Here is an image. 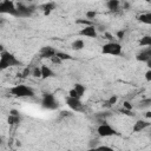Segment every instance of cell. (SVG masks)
<instances>
[{
    "label": "cell",
    "instance_id": "cell-29",
    "mask_svg": "<svg viewBox=\"0 0 151 151\" xmlns=\"http://www.w3.org/2000/svg\"><path fill=\"white\" fill-rule=\"evenodd\" d=\"M124 35H125V31L120 29V31H118V32H117V38H118L119 40H122V39L124 38Z\"/></svg>",
    "mask_w": 151,
    "mask_h": 151
},
{
    "label": "cell",
    "instance_id": "cell-16",
    "mask_svg": "<svg viewBox=\"0 0 151 151\" xmlns=\"http://www.w3.org/2000/svg\"><path fill=\"white\" fill-rule=\"evenodd\" d=\"M137 19H138V21H140V22H143V24L150 25V24H151V13L142 14V15H139Z\"/></svg>",
    "mask_w": 151,
    "mask_h": 151
},
{
    "label": "cell",
    "instance_id": "cell-36",
    "mask_svg": "<svg viewBox=\"0 0 151 151\" xmlns=\"http://www.w3.org/2000/svg\"><path fill=\"white\" fill-rule=\"evenodd\" d=\"M105 35H106V37H107V39H110V40H111V41H113V40H112V39H113V38H112V35H111V34H110V33H105Z\"/></svg>",
    "mask_w": 151,
    "mask_h": 151
},
{
    "label": "cell",
    "instance_id": "cell-25",
    "mask_svg": "<svg viewBox=\"0 0 151 151\" xmlns=\"http://www.w3.org/2000/svg\"><path fill=\"white\" fill-rule=\"evenodd\" d=\"M50 60H51V61H52L53 64H57V65L61 64V60H60V59H59V58H58V57H57L55 54H54L53 57H51V58H50Z\"/></svg>",
    "mask_w": 151,
    "mask_h": 151
},
{
    "label": "cell",
    "instance_id": "cell-38",
    "mask_svg": "<svg viewBox=\"0 0 151 151\" xmlns=\"http://www.w3.org/2000/svg\"><path fill=\"white\" fill-rule=\"evenodd\" d=\"M2 51H5V50H4V46H2V45H0V52H2Z\"/></svg>",
    "mask_w": 151,
    "mask_h": 151
},
{
    "label": "cell",
    "instance_id": "cell-24",
    "mask_svg": "<svg viewBox=\"0 0 151 151\" xmlns=\"http://www.w3.org/2000/svg\"><path fill=\"white\" fill-rule=\"evenodd\" d=\"M96 15H97V12H94V11H87L86 12V18L87 19H94Z\"/></svg>",
    "mask_w": 151,
    "mask_h": 151
},
{
    "label": "cell",
    "instance_id": "cell-27",
    "mask_svg": "<svg viewBox=\"0 0 151 151\" xmlns=\"http://www.w3.org/2000/svg\"><path fill=\"white\" fill-rule=\"evenodd\" d=\"M29 74H31V70H29L28 67H26V68L22 71V73H21V77H22V78H26V77H28Z\"/></svg>",
    "mask_w": 151,
    "mask_h": 151
},
{
    "label": "cell",
    "instance_id": "cell-1",
    "mask_svg": "<svg viewBox=\"0 0 151 151\" xmlns=\"http://www.w3.org/2000/svg\"><path fill=\"white\" fill-rule=\"evenodd\" d=\"M19 65H21V63L15 58L14 54L9 53L8 51L0 52V71H4L8 67L19 66Z\"/></svg>",
    "mask_w": 151,
    "mask_h": 151
},
{
    "label": "cell",
    "instance_id": "cell-12",
    "mask_svg": "<svg viewBox=\"0 0 151 151\" xmlns=\"http://www.w3.org/2000/svg\"><path fill=\"white\" fill-rule=\"evenodd\" d=\"M55 7H57V5H55L54 2H52V1L45 2V4H42V5L40 6V8H41L44 15H50V14L55 9Z\"/></svg>",
    "mask_w": 151,
    "mask_h": 151
},
{
    "label": "cell",
    "instance_id": "cell-40",
    "mask_svg": "<svg viewBox=\"0 0 151 151\" xmlns=\"http://www.w3.org/2000/svg\"><path fill=\"white\" fill-rule=\"evenodd\" d=\"M1 142H2V139H1V137H0V144H1Z\"/></svg>",
    "mask_w": 151,
    "mask_h": 151
},
{
    "label": "cell",
    "instance_id": "cell-5",
    "mask_svg": "<svg viewBox=\"0 0 151 151\" xmlns=\"http://www.w3.org/2000/svg\"><path fill=\"white\" fill-rule=\"evenodd\" d=\"M97 132H98V136L99 137H111V136H117L118 134V132L116 131V129H113L106 122L99 124V126L97 127Z\"/></svg>",
    "mask_w": 151,
    "mask_h": 151
},
{
    "label": "cell",
    "instance_id": "cell-3",
    "mask_svg": "<svg viewBox=\"0 0 151 151\" xmlns=\"http://www.w3.org/2000/svg\"><path fill=\"white\" fill-rule=\"evenodd\" d=\"M101 53L109 55H120L122 54V46L119 42L109 41L101 46Z\"/></svg>",
    "mask_w": 151,
    "mask_h": 151
},
{
    "label": "cell",
    "instance_id": "cell-6",
    "mask_svg": "<svg viewBox=\"0 0 151 151\" xmlns=\"http://www.w3.org/2000/svg\"><path fill=\"white\" fill-rule=\"evenodd\" d=\"M0 13L17 17V6L12 0H2L0 2Z\"/></svg>",
    "mask_w": 151,
    "mask_h": 151
},
{
    "label": "cell",
    "instance_id": "cell-28",
    "mask_svg": "<svg viewBox=\"0 0 151 151\" xmlns=\"http://www.w3.org/2000/svg\"><path fill=\"white\" fill-rule=\"evenodd\" d=\"M123 107L126 110H132V104L130 101H124L123 103Z\"/></svg>",
    "mask_w": 151,
    "mask_h": 151
},
{
    "label": "cell",
    "instance_id": "cell-14",
    "mask_svg": "<svg viewBox=\"0 0 151 151\" xmlns=\"http://www.w3.org/2000/svg\"><path fill=\"white\" fill-rule=\"evenodd\" d=\"M40 71H41V78L42 79H47V78L54 77V72L46 65H41L40 66Z\"/></svg>",
    "mask_w": 151,
    "mask_h": 151
},
{
    "label": "cell",
    "instance_id": "cell-22",
    "mask_svg": "<svg viewBox=\"0 0 151 151\" xmlns=\"http://www.w3.org/2000/svg\"><path fill=\"white\" fill-rule=\"evenodd\" d=\"M31 73H32V76L35 77V78H41V71H40V67H38V66H35V67L31 71Z\"/></svg>",
    "mask_w": 151,
    "mask_h": 151
},
{
    "label": "cell",
    "instance_id": "cell-19",
    "mask_svg": "<svg viewBox=\"0 0 151 151\" xmlns=\"http://www.w3.org/2000/svg\"><path fill=\"white\" fill-rule=\"evenodd\" d=\"M55 55L63 61V60H72L73 58H72V55H70V54H67V53H65V52H60V51H57L55 52Z\"/></svg>",
    "mask_w": 151,
    "mask_h": 151
},
{
    "label": "cell",
    "instance_id": "cell-17",
    "mask_svg": "<svg viewBox=\"0 0 151 151\" xmlns=\"http://www.w3.org/2000/svg\"><path fill=\"white\" fill-rule=\"evenodd\" d=\"M84 46H85V44H84V40H83V39H77V40H74V41L72 42V48L76 50V51L83 50Z\"/></svg>",
    "mask_w": 151,
    "mask_h": 151
},
{
    "label": "cell",
    "instance_id": "cell-15",
    "mask_svg": "<svg viewBox=\"0 0 151 151\" xmlns=\"http://www.w3.org/2000/svg\"><path fill=\"white\" fill-rule=\"evenodd\" d=\"M119 6H120V1L119 0H107V2H106V7L111 12L118 11L119 9Z\"/></svg>",
    "mask_w": 151,
    "mask_h": 151
},
{
    "label": "cell",
    "instance_id": "cell-41",
    "mask_svg": "<svg viewBox=\"0 0 151 151\" xmlns=\"http://www.w3.org/2000/svg\"><path fill=\"white\" fill-rule=\"evenodd\" d=\"M27 1H33V0H27Z\"/></svg>",
    "mask_w": 151,
    "mask_h": 151
},
{
    "label": "cell",
    "instance_id": "cell-13",
    "mask_svg": "<svg viewBox=\"0 0 151 151\" xmlns=\"http://www.w3.org/2000/svg\"><path fill=\"white\" fill-rule=\"evenodd\" d=\"M150 126V123L147 122V120H137L136 123H134V125H133V127H132V131L133 132H140V131H143V130H145L146 127H149Z\"/></svg>",
    "mask_w": 151,
    "mask_h": 151
},
{
    "label": "cell",
    "instance_id": "cell-23",
    "mask_svg": "<svg viewBox=\"0 0 151 151\" xmlns=\"http://www.w3.org/2000/svg\"><path fill=\"white\" fill-rule=\"evenodd\" d=\"M76 24H78V25H84V26L92 25V22H91V21L85 20V19H78V20H76Z\"/></svg>",
    "mask_w": 151,
    "mask_h": 151
},
{
    "label": "cell",
    "instance_id": "cell-9",
    "mask_svg": "<svg viewBox=\"0 0 151 151\" xmlns=\"http://www.w3.org/2000/svg\"><path fill=\"white\" fill-rule=\"evenodd\" d=\"M79 35L81 37H87V38H97L98 33H97V28L94 25H87V26H84L79 33Z\"/></svg>",
    "mask_w": 151,
    "mask_h": 151
},
{
    "label": "cell",
    "instance_id": "cell-37",
    "mask_svg": "<svg viewBox=\"0 0 151 151\" xmlns=\"http://www.w3.org/2000/svg\"><path fill=\"white\" fill-rule=\"evenodd\" d=\"M145 116H146V118H151V112H150V111H147Z\"/></svg>",
    "mask_w": 151,
    "mask_h": 151
},
{
    "label": "cell",
    "instance_id": "cell-39",
    "mask_svg": "<svg viewBox=\"0 0 151 151\" xmlns=\"http://www.w3.org/2000/svg\"><path fill=\"white\" fill-rule=\"evenodd\" d=\"M145 1H146V2H150V1H151V0H145Z\"/></svg>",
    "mask_w": 151,
    "mask_h": 151
},
{
    "label": "cell",
    "instance_id": "cell-26",
    "mask_svg": "<svg viewBox=\"0 0 151 151\" xmlns=\"http://www.w3.org/2000/svg\"><path fill=\"white\" fill-rule=\"evenodd\" d=\"M117 100H118L117 96H112V97H110V99L107 100V105H113V104L117 103Z\"/></svg>",
    "mask_w": 151,
    "mask_h": 151
},
{
    "label": "cell",
    "instance_id": "cell-35",
    "mask_svg": "<svg viewBox=\"0 0 151 151\" xmlns=\"http://www.w3.org/2000/svg\"><path fill=\"white\" fill-rule=\"evenodd\" d=\"M9 114H15V116H19V112H18L17 110H11Z\"/></svg>",
    "mask_w": 151,
    "mask_h": 151
},
{
    "label": "cell",
    "instance_id": "cell-31",
    "mask_svg": "<svg viewBox=\"0 0 151 151\" xmlns=\"http://www.w3.org/2000/svg\"><path fill=\"white\" fill-rule=\"evenodd\" d=\"M140 104H142V105H140L142 107H145V106H149V105L151 104V100H150V99H145V100H143Z\"/></svg>",
    "mask_w": 151,
    "mask_h": 151
},
{
    "label": "cell",
    "instance_id": "cell-2",
    "mask_svg": "<svg viewBox=\"0 0 151 151\" xmlns=\"http://www.w3.org/2000/svg\"><path fill=\"white\" fill-rule=\"evenodd\" d=\"M11 94L17 98H26V97H34V91L32 87L27 85H15L9 88Z\"/></svg>",
    "mask_w": 151,
    "mask_h": 151
},
{
    "label": "cell",
    "instance_id": "cell-34",
    "mask_svg": "<svg viewBox=\"0 0 151 151\" xmlns=\"http://www.w3.org/2000/svg\"><path fill=\"white\" fill-rule=\"evenodd\" d=\"M97 149H99V150H109V151H112V147H110V146H106V145L97 146Z\"/></svg>",
    "mask_w": 151,
    "mask_h": 151
},
{
    "label": "cell",
    "instance_id": "cell-32",
    "mask_svg": "<svg viewBox=\"0 0 151 151\" xmlns=\"http://www.w3.org/2000/svg\"><path fill=\"white\" fill-rule=\"evenodd\" d=\"M120 112L124 113V114H127V116H133V113H131V110H126V109H120Z\"/></svg>",
    "mask_w": 151,
    "mask_h": 151
},
{
    "label": "cell",
    "instance_id": "cell-21",
    "mask_svg": "<svg viewBox=\"0 0 151 151\" xmlns=\"http://www.w3.org/2000/svg\"><path fill=\"white\" fill-rule=\"evenodd\" d=\"M139 45L140 46H151V37L150 35H144L139 40Z\"/></svg>",
    "mask_w": 151,
    "mask_h": 151
},
{
    "label": "cell",
    "instance_id": "cell-11",
    "mask_svg": "<svg viewBox=\"0 0 151 151\" xmlns=\"http://www.w3.org/2000/svg\"><path fill=\"white\" fill-rule=\"evenodd\" d=\"M55 52H57L55 48H53L51 46H44L40 50V57L44 59H50L51 57H53L55 54Z\"/></svg>",
    "mask_w": 151,
    "mask_h": 151
},
{
    "label": "cell",
    "instance_id": "cell-33",
    "mask_svg": "<svg viewBox=\"0 0 151 151\" xmlns=\"http://www.w3.org/2000/svg\"><path fill=\"white\" fill-rule=\"evenodd\" d=\"M145 79L147 81H151V70H147L146 73H145Z\"/></svg>",
    "mask_w": 151,
    "mask_h": 151
},
{
    "label": "cell",
    "instance_id": "cell-20",
    "mask_svg": "<svg viewBox=\"0 0 151 151\" xmlns=\"http://www.w3.org/2000/svg\"><path fill=\"white\" fill-rule=\"evenodd\" d=\"M20 122V117L19 116H15V114H9L8 118H7V123L9 125H14V124H18Z\"/></svg>",
    "mask_w": 151,
    "mask_h": 151
},
{
    "label": "cell",
    "instance_id": "cell-7",
    "mask_svg": "<svg viewBox=\"0 0 151 151\" xmlns=\"http://www.w3.org/2000/svg\"><path fill=\"white\" fill-rule=\"evenodd\" d=\"M66 104L67 106L72 110V111H76V112H80L84 110V105L83 103L80 101V98H74V97H67L66 98Z\"/></svg>",
    "mask_w": 151,
    "mask_h": 151
},
{
    "label": "cell",
    "instance_id": "cell-18",
    "mask_svg": "<svg viewBox=\"0 0 151 151\" xmlns=\"http://www.w3.org/2000/svg\"><path fill=\"white\" fill-rule=\"evenodd\" d=\"M73 88H74V91L77 92V94H78V97H79V98H81V97H83V94H84V93H85V91H86L85 86H84V85H81V84H76Z\"/></svg>",
    "mask_w": 151,
    "mask_h": 151
},
{
    "label": "cell",
    "instance_id": "cell-8",
    "mask_svg": "<svg viewBox=\"0 0 151 151\" xmlns=\"http://www.w3.org/2000/svg\"><path fill=\"white\" fill-rule=\"evenodd\" d=\"M34 12V7H27L24 4H18L17 5V17L19 18H27L31 17Z\"/></svg>",
    "mask_w": 151,
    "mask_h": 151
},
{
    "label": "cell",
    "instance_id": "cell-4",
    "mask_svg": "<svg viewBox=\"0 0 151 151\" xmlns=\"http://www.w3.org/2000/svg\"><path fill=\"white\" fill-rule=\"evenodd\" d=\"M41 106L45 110H57L59 104H58V100L55 99L54 94L44 93L42 94V99H41Z\"/></svg>",
    "mask_w": 151,
    "mask_h": 151
},
{
    "label": "cell",
    "instance_id": "cell-10",
    "mask_svg": "<svg viewBox=\"0 0 151 151\" xmlns=\"http://www.w3.org/2000/svg\"><path fill=\"white\" fill-rule=\"evenodd\" d=\"M136 59L138 61H143V63H147L149 60H151V47L147 46L146 50H143L142 52H139L136 55Z\"/></svg>",
    "mask_w": 151,
    "mask_h": 151
},
{
    "label": "cell",
    "instance_id": "cell-30",
    "mask_svg": "<svg viewBox=\"0 0 151 151\" xmlns=\"http://www.w3.org/2000/svg\"><path fill=\"white\" fill-rule=\"evenodd\" d=\"M68 96H70V97H74V98H79L78 94H77V92L74 91V88H71V90L68 91Z\"/></svg>",
    "mask_w": 151,
    "mask_h": 151
}]
</instances>
